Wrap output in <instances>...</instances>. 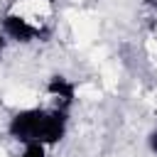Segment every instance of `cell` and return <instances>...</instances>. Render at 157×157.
Listing matches in <instances>:
<instances>
[{"instance_id":"cell-1","label":"cell","mask_w":157,"mask_h":157,"mask_svg":"<svg viewBox=\"0 0 157 157\" xmlns=\"http://www.w3.org/2000/svg\"><path fill=\"white\" fill-rule=\"evenodd\" d=\"M47 110L44 108H20L17 113L10 115L7 120V135L20 142V145H29V142H39L42 135V123H44Z\"/></svg>"},{"instance_id":"cell-7","label":"cell","mask_w":157,"mask_h":157,"mask_svg":"<svg viewBox=\"0 0 157 157\" xmlns=\"http://www.w3.org/2000/svg\"><path fill=\"white\" fill-rule=\"evenodd\" d=\"M5 47H7V39H5V34H2V32H0V54H2V52H5Z\"/></svg>"},{"instance_id":"cell-5","label":"cell","mask_w":157,"mask_h":157,"mask_svg":"<svg viewBox=\"0 0 157 157\" xmlns=\"http://www.w3.org/2000/svg\"><path fill=\"white\" fill-rule=\"evenodd\" d=\"M20 157H49V147H44L42 142H29V145H22Z\"/></svg>"},{"instance_id":"cell-6","label":"cell","mask_w":157,"mask_h":157,"mask_svg":"<svg viewBox=\"0 0 157 157\" xmlns=\"http://www.w3.org/2000/svg\"><path fill=\"white\" fill-rule=\"evenodd\" d=\"M147 150H150L152 155H157V130H152V132L147 135Z\"/></svg>"},{"instance_id":"cell-8","label":"cell","mask_w":157,"mask_h":157,"mask_svg":"<svg viewBox=\"0 0 157 157\" xmlns=\"http://www.w3.org/2000/svg\"><path fill=\"white\" fill-rule=\"evenodd\" d=\"M145 2H147L150 7H155V12H157V0H145Z\"/></svg>"},{"instance_id":"cell-3","label":"cell","mask_w":157,"mask_h":157,"mask_svg":"<svg viewBox=\"0 0 157 157\" xmlns=\"http://www.w3.org/2000/svg\"><path fill=\"white\" fill-rule=\"evenodd\" d=\"M69 132V110H61V108H52L47 110L44 115V123H42V135H39V142L44 147H56Z\"/></svg>"},{"instance_id":"cell-4","label":"cell","mask_w":157,"mask_h":157,"mask_svg":"<svg viewBox=\"0 0 157 157\" xmlns=\"http://www.w3.org/2000/svg\"><path fill=\"white\" fill-rule=\"evenodd\" d=\"M47 93L56 101V108L69 110L76 101V83L64 74H52L47 81Z\"/></svg>"},{"instance_id":"cell-2","label":"cell","mask_w":157,"mask_h":157,"mask_svg":"<svg viewBox=\"0 0 157 157\" xmlns=\"http://www.w3.org/2000/svg\"><path fill=\"white\" fill-rule=\"evenodd\" d=\"M0 32L5 34L7 42H17V44H32V42L47 37V29H42L39 25H34L32 20H27L25 15H17V12L2 15Z\"/></svg>"}]
</instances>
